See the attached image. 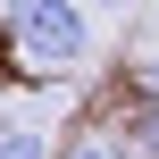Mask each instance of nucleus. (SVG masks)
Returning a JSON list of instances; mask_svg holds the SVG:
<instances>
[{"label":"nucleus","mask_w":159,"mask_h":159,"mask_svg":"<svg viewBox=\"0 0 159 159\" xmlns=\"http://www.w3.org/2000/svg\"><path fill=\"white\" fill-rule=\"evenodd\" d=\"M8 34L25 42L34 67H75L92 50V25H84L75 0H8Z\"/></svg>","instance_id":"nucleus-1"},{"label":"nucleus","mask_w":159,"mask_h":159,"mask_svg":"<svg viewBox=\"0 0 159 159\" xmlns=\"http://www.w3.org/2000/svg\"><path fill=\"white\" fill-rule=\"evenodd\" d=\"M0 159H50V143L34 126H0Z\"/></svg>","instance_id":"nucleus-2"},{"label":"nucleus","mask_w":159,"mask_h":159,"mask_svg":"<svg viewBox=\"0 0 159 159\" xmlns=\"http://www.w3.org/2000/svg\"><path fill=\"white\" fill-rule=\"evenodd\" d=\"M134 134H143V151L159 159V109H143V117H134Z\"/></svg>","instance_id":"nucleus-3"},{"label":"nucleus","mask_w":159,"mask_h":159,"mask_svg":"<svg viewBox=\"0 0 159 159\" xmlns=\"http://www.w3.org/2000/svg\"><path fill=\"white\" fill-rule=\"evenodd\" d=\"M59 159H109V151H101V143H67Z\"/></svg>","instance_id":"nucleus-4"}]
</instances>
